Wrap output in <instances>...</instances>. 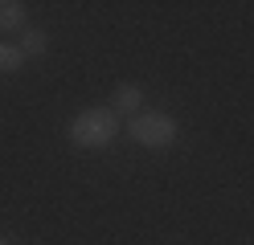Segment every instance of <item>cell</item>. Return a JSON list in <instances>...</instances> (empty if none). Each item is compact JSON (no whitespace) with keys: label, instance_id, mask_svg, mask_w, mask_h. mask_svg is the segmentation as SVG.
Returning <instances> with one entry per match:
<instances>
[{"label":"cell","instance_id":"6da1fadb","mask_svg":"<svg viewBox=\"0 0 254 245\" xmlns=\"http://www.w3.org/2000/svg\"><path fill=\"white\" fill-rule=\"evenodd\" d=\"M119 127L123 123H119V114L111 106H86L66 123V139L78 151H103V147H111L119 139Z\"/></svg>","mask_w":254,"mask_h":245},{"label":"cell","instance_id":"7a4b0ae2","mask_svg":"<svg viewBox=\"0 0 254 245\" xmlns=\"http://www.w3.org/2000/svg\"><path fill=\"white\" fill-rule=\"evenodd\" d=\"M127 135H131L139 147H152V151H164V147L177 143L181 123L172 119L168 110H139L135 119H127Z\"/></svg>","mask_w":254,"mask_h":245},{"label":"cell","instance_id":"3957f363","mask_svg":"<svg viewBox=\"0 0 254 245\" xmlns=\"http://www.w3.org/2000/svg\"><path fill=\"white\" fill-rule=\"evenodd\" d=\"M107 106L115 110L119 119H123V114H131V119H135V114L144 110V86H139V82H119V86L111 90V102Z\"/></svg>","mask_w":254,"mask_h":245},{"label":"cell","instance_id":"277c9868","mask_svg":"<svg viewBox=\"0 0 254 245\" xmlns=\"http://www.w3.org/2000/svg\"><path fill=\"white\" fill-rule=\"evenodd\" d=\"M29 12L21 0H0V33H25L29 25Z\"/></svg>","mask_w":254,"mask_h":245},{"label":"cell","instance_id":"5b68a950","mask_svg":"<svg viewBox=\"0 0 254 245\" xmlns=\"http://www.w3.org/2000/svg\"><path fill=\"white\" fill-rule=\"evenodd\" d=\"M45 49H50V33L29 25V29L21 33V53H25V57H41Z\"/></svg>","mask_w":254,"mask_h":245},{"label":"cell","instance_id":"8992f818","mask_svg":"<svg viewBox=\"0 0 254 245\" xmlns=\"http://www.w3.org/2000/svg\"><path fill=\"white\" fill-rule=\"evenodd\" d=\"M21 65H25L21 45H8V41H0V74H17Z\"/></svg>","mask_w":254,"mask_h":245},{"label":"cell","instance_id":"52a82bcc","mask_svg":"<svg viewBox=\"0 0 254 245\" xmlns=\"http://www.w3.org/2000/svg\"><path fill=\"white\" fill-rule=\"evenodd\" d=\"M0 245H8V241H4V237H0Z\"/></svg>","mask_w":254,"mask_h":245}]
</instances>
